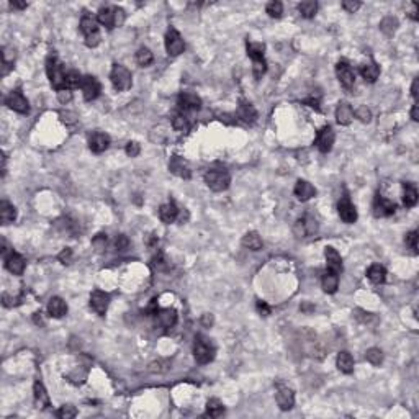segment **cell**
Segmentation results:
<instances>
[{
	"instance_id": "obj_56",
	"label": "cell",
	"mask_w": 419,
	"mask_h": 419,
	"mask_svg": "<svg viewBox=\"0 0 419 419\" xmlns=\"http://www.w3.org/2000/svg\"><path fill=\"white\" fill-rule=\"evenodd\" d=\"M26 2H17V0H12L10 2V7L12 9H18V10H23V9H26Z\"/></svg>"
},
{
	"instance_id": "obj_22",
	"label": "cell",
	"mask_w": 419,
	"mask_h": 419,
	"mask_svg": "<svg viewBox=\"0 0 419 419\" xmlns=\"http://www.w3.org/2000/svg\"><path fill=\"white\" fill-rule=\"evenodd\" d=\"M336 120L342 127H347L354 120V110L347 102H341L336 108Z\"/></svg>"
},
{
	"instance_id": "obj_36",
	"label": "cell",
	"mask_w": 419,
	"mask_h": 419,
	"mask_svg": "<svg viewBox=\"0 0 419 419\" xmlns=\"http://www.w3.org/2000/svg\"><path fill=\"white\" fill-rule=\"evenodd\" d=\"M246 50H247V56L253 61L254 59H262L264 53H265V45L264 43H254V41H247Z\"/></svg>"
},
{
	"instance_id": "obj_28",
	"label": "cell",
	"mask_w": 419,
	"mask_h": 419,
	"mask_svg": "<svg viewBox=\"0 0 419 419\" xmlns=\"http://www.w3.org/2000/svg\"><path fill=\"white\" fill-rule=\"evenodd\" d=\"M48 311L53 318H62L67 313V305L62 298L59 297H53L48 303Z\"/></svg>"
},
{
	"instance_id": "obj_6",
	"label": "cell",
	"mask_w": 419,
	"mask_h": 419,
	"mask_svg": "<svg viewBox=\"0 0 419 419\" xmlns=\"http://www.w3.org/2000/svg\"><path fill=\"white\" fill-rule=\"evenodd\" d=\"M5 105L17 113H28V110H30V105H28V100L25 99L22 90H12L5 97Z\"/></svg>"
},
{
	"instance_id": "obj_40",
	"label": "cell",
	"mask_w": 419,
	"mask_h": 419,
	"mask_svg": "<svg viewBox=\"0 0 419 419\" xmlns=\"http://www.w3.org/2000/svg\"><path fill=\"white\" fill-rule=\"evenodd\" d=\"M80 83H82V75L77 71H69L66 74V89L67 90L77 89V87H80Z\"/></svg>"
},
{
	"instance_id": "obj_16",
	"label": "cell",
	"mask_w": 419,
	"mask_h": 419,
	"mask_svg": "<svg viewBox=\"0 0 419 419\" xmlns=\"http://www.w3.org/2000/svg\"><path fill=\"white\" fill-rule=\"evenodd\" d=\"M275 400L282 411H288L293 408V404H295V395H293V392L288 387L278 385L277 393H275Z\"/></svg>"
},
{
	"instance_id": "obj_47",
	"label": "cell",
	"mask_w": 419,
	"mask_h": 419,
	"mask_svg": "<svg viewBox=\"0 0 419 419\" xmlns=\"http://www.w3.org/2000/svg\"><path fill=\"white\" fill-rule=\"evenodd\" d=\"M417 231H411L406 234V239H404V242H406V246L413 250L414 254H417Z\"/></svg>"
},
{
	"instance_id": "obj_37",
	"label": "cell",
	"mask_w": 419,
	"mask_h": 419,
	"mask_svg": "<svg viewBox=\"0 0 419 419\" xmlns=\"http://www.w3.org/2000/svg\"><path fill=\"white\" fill-rule=\"evenodd\" d=\"M223 413H225V406H223V403L220 400H216V398L208 400V403H206V414L210 417H220Z\"/></svg>"
},
{
	"instance_id": "obj_49",
	"label": "cell",
	"mask_w": 419,
	"mask_h": 419,
	"mask_svg": "<svg viewBox=\"0 0 419 419\" xmlns=\"http://www.w3.org/2000/svg\"><path fill=\"white\" fill-rule=\"evenodd\" d=\"M362 7V4L360 2H357V0H344V2H342V9L344 10H347L349 13H354V12H357L359 9Z\"/></svg>"
},
{
	"instance_id": "obj_43",
	"label": "cell",
	"mask_w": 419,
	"mask_h": 419,
	"mask_svg": "<svg viewBox=\"0 0 419 419\" xmlns=\"http://www.w3.org/2000/svg\"><path fill=\"white\" fill-rule=\"evenodd\" d=\"M396 26H398V20L393 18V17H387V18L382 20L380 30H382L383 33H387V34H392V33H395Z\"/></svg>"
},
{
	"instance_id": "obj_55",
	"label": "cell",
	"mask_w": 419,
	"mask_h": 419,
	"mask_svg": "<svg viewBox=\"0 0 419 419\" xmlns=\"http://www.w3.org/2000/svg\"><path fill=\"white\" fill-rule=\"evenodd\" d=\"M94 244L102 249V247L105 246V244H107V236H105V234H99V236H97L95 239H94Z\"/></svg>"
},
{
	"instance_id": "obj_31",
	"label": "cell",
	"mask_w": 419,
	"mask_h": 419,
	"mask_svg": "<svg viewBox=\"0 0 419 419\" xmlns=\"http://www.w3.org/2000/svg\"><path fill=\"white\" fill-rule=\"evenodd\" d=\"M17 218V210L13 205H10L9 201H2L0 203V221H2V225H10Z\"/></svg>"
},
{
	"instance_id": "obj_58",
	"label": "cell",
	"mask_w": 419,
	"mask_h": 419,
	"mask_svg": "<svg viewBox=\"0 0 419 419\" xmlns=\"http://www.w3.org/2000/svg\"><path fill=\"white\" fill-rule=\"evenodd\" d=\"M203 324H206V326H212L213 324V316H212V314H205V316H203Z\"/></svg>"
},
{
	"instance_id": "obj_2",
	"label": "cell",
	"mask_w": 419,
	"mask_h": 419,
	"mask_svg": "<svg viewBox=\"0 0 419 419\" xmlns=\"http://www.w3.org/2000/svg\"><path fill=\"white\" fill-rule=\"evenodd\" d=\"M205 182L213 192H223L231 184V177L226 169H210L205 174Z\"/></svg>"
},
{
	"instance_id": "obj_32",
	"label": "cell",
	"mask_w": 419,
	"mask_h": 419,
	"mask_svg": "<svg viewBox=\"0 0 419 419\" xmlns=\"http://www.w3.org/2000/svg\"><path fill=\"white\" fill-rule=\"evenodd\" d=\"M367 277H368V280L375 283V285H380L385 282V278H387V270L383 265L380 264H373L372 267H370L367 270Z\"/></svg>"
},
{
	"instance_id": "obj_60",
	"label": "cell",
	"mask_w": 419,
	"mask_h": 419,
	"mask_svg": "<svg viewBox=\"0 0 419 419\" xmlns=\"http://www.w3.org/2000/svg\"><path fill=\"white\" fill-rule=\"evenodd\" d=\"M411 118H413L414 121H417V120H419V115H417V105H414L413 110H411Z\"/></svg>"
},
{
	"instance_id": "obj_15",
	"label": "cell",
	"mask_w": 419,
	"mask_h": 419,
	"mask_svg": "<svg viewBox=\"0 0 419 419\" xmlns=\"http://www.w3.org/2000/svg\"><path fill=\"white\" fill-rule=\"evenodd\" d=\"M334 139H336V135H334V131L331 127H324L318 133V138H316V146L321 152H329L332 149V144H334Z\"/></svg>"
},
{
	"instance_id": "obj_26",
	"label": "cell",
	"mask_w": 419,
	"mask_h": 419,
	"mask_svg": "<svg viewBox=\"0 0 419 419\" xmlns=\"http://www.w3.org/2000/svg\"><path fill=\"white\" fill-rule=\"evenodd\" d=\"M156 316L160 326L164 327H174L177 323V311L172 308H164V310H157Z\"/></svg>"
},
{
	"instance_id": "obj_8",
	"label": "cell",
	"mask_w": 419,
	"mask_h": 419,
	"mask_svg": "<svg viewBox=\"0 0 419 419\" xmlns=\"http://www.w3.org/2000/svg\"><path fill=\"white\" fill-rule=\"evenodd\" d=\"M165 50L169 53V56H179L185 50V43H184L182 36H180V33L177 30H174V28H171L165 34Z\"/></svg>"
},
{
	"instance_id": "obj_34",
	"label": "cell",
	"mask_w": 419,
	"mask_h": 419,
	"mask_svg": "<svg viewBox=\"0 0 419 419\" xmlns=\"http://www.w3.org/2000/svg\"><path fill=\"white\" fill-rule=\"evenodd\" d=\"M242 246L247 247L250 250H259L262 249V237L259 236V233L250 231L247 234H244L242 237Z\"/></svg>"
},
{
	"instance_id": "obj_35",
	"label": "cell",
	"mask_w": 419,
	"mask_h": 419,
	"mask_svg": "<svg viewBox=\"0 0 419 419\" xmlns=\"http://www.w3.org/2000/svg\"><path fill=\"white\" fill-rule=\"evenodd\" d=\"M403 203L406 208H411L417 203V190L414 185L404 184V195H403Z\"/></svg>"
},
{
	"instance_id": "obj_41",
	"label": "cell",
	"mask_w": 419,
	"mask_h": 419,
	"mask_svg": "<svg viewBox=\"0 0 419 419\" xmlns=\"http://www.w3.org/2000/svg\"><path fill=\"white\" fill-rule=\"evenodd\" d=\"M365 357H367V360L372 365H380L382 362H383V352L380 351L379 347H372V349H368V351H367Z\"/></svg>"
},
{
	"instance_id": "obj_38",
	"label": "cell",
	"mask_w": 419,
	"mask_h": 419,
	"mask_svg": "<svg viewBox=\"0 0 419 419\" xmlns=\"http://www.w3.org/2000/svg\"><path fill=\"white\" fill-rule=\"evenodd\" d=\"M298 12L305 18H313L318 12V4L313 2V0H306V2H302L298 5Z\"/></svg>"
},
{
	"instance_id": "obj_23",
	"label": "cell",
	"mask_w": 419,
	"mask_h": 419,
	"mask_svg": "<svg viewBox=\"0 0 419 419\" xmlns=\"http://www.w3.org/2000/svg\"><path fill=\"white\" fill-rule=\"evenodd\" d=\"M324 257H326V262H327V269L339 274V272L342 270V257H341V254L338 253V250L334 247H331V246L326 247L324 249Z\"/></svg>"
},
{
	"instance_id": "obj_52",
	"label": "cell",
	"mask_w": 419,
	"mask_h": 419,
	"mask_svg": "<svg viewBox=\"0 0 419 419\" xmlns=\"http://www.w3.org/2000/svg\"><path fill=\"white\" fill-rule=\"evenodd\" d=\"M124 151H127V154H128L130 157H136V156L139 154V144L135 143V141H133V143H128V144H127V149H124Z\"/></svg>"
},
{
	"instance_id": "obj_1",
	"label": "cell",
	"mask_w": 419,
	"mask_h": 419,
	"mask_svg": "<svg viewBox=\"0 0 419 419\" xmlns=\"http://www.w3.org/2000/svg\"><path fill=\"white\" fill-rule=\"evenodd\" d=\"M46 72L48 77H50L51 86L56 90H62L66 89V72H64V66L61 64V61L56 58V56H50L46 59Z\"/></svg>"
},
{
	"instance_id": "obj_51",
	"label": "cell",
	"mask_w": 419,
	"mask_h": 419,
	"mask_svg": "<svg viewBox=\"0 0 419 419\" xmlns=\"http://www.w3.org/2000/svg\"><path fill=\"white\" fill-rule=\"evenodd\" d=\"M128 246H130V241H128L127 236H123V234L116 236V239H115V247H116L118 250H124Z\"/></svg>"
},
{
	"instance_id": "obj_7",
	"label": "cell",
	"mask_w": 419,
	"mask_h": 419,
	"mask_svg": "<svg viewBox=\"0 0 419 419\" xmlns=\"http://www.w3.org/2000/svg\"><path fill=\"white\" fill-rule=\"evenodd\" d=\"M316 231H318V223L310 215L298 220L295 223V226H293V233L297 234V237H310L313 234H316Z\"/></svg>"
},
{
	"instance_id": "obj_30",
	"label": "cell",
	"mask_w": 419,
	"mask_h": 419,
	"mask_svg": "<svg viewBox=\"0 0 419 419\" xmlns=\"http://www.w3.org/2000/svg\"><path fill=\"white\" fill-rule=\"evenodd\" d=\"M360 74H362V77L365 79V82H375L376 79H379V75H380V66L376 64L375 61H370L368 64H364L360 67Z\"/></svg>"
},
{
	"instance_id": "obj_12",
	"label": "cell",
	"mask_w": 419,
	"mask_h": 419,
	"mask_svg": "<svg viewBox=\"0 0 419 419\" xmlns=\"http://www.w3.org/2000/svg\"><path fill=\"white\" fill-rule=\"evenodd\" d=\"M169 171L174 174V176L177 177H182V179H190L192 177V171H190V165L188 162L180 156H172L171 160H169Z\"/></svg>"
},
{
	"instance_id": "obj_59",
	"label": "cell",
	"mask_w": 419,
	"mask_h": 419,
	"mask_svg": "<svg viewBox=\"0 0 419 419\" xmlns=\"http://www.w3.org/2000/svg\"><path fill=\"white\" fill-rule=\"evenodd\" d=\"M5 174H7V157L2 152V177H5Z\"/></svg>"
},
{
	"instance_id": "obj_42",
	"label": "cell",
	"mask_w": 419,
	"mask_h": 419,
	"mask_svg": "<svg viewBox=\"0 0 419 419\" xmlns=\"http://www.w3.org/2000/svg\"><path fill=\"white\" fill-rule=\"evenodd\" d=\"M172 127H174V130L184 133V131H188V130H190V121H188L187 116H184V115H177V116L172 120Z\"/></svg>"
},
{
	"instance_id": "obj_45",
	"label": "cell",
	"mask_w": 419,
	"mask_h": 419,
	"mask_svg": "<svg viewBox=\"0 0 419 419\" xmlns=\"http://www.w3.org/2000/svg\"><path fill=\"white\" fill-rule=\"evenodd\" d=\"M58 417L61 419H71V417H75L77 416V409H75L74 406H71V404H64V406H61L58 409Z\"/></svg>"
},
{
	"instance_id": "obj_57",
	"label": "cell",
	"mask_w": 419,
	"mask_h": 419,
	"mask_svg": "<svg viewBox=\"0 0 419 419\" xmlns=\"http://www.w3.org/2000/svg\"><path fill=\"white\" fill-rule=\"evenodd\" d=\"M411 95H413L414 99H417V79L413 80V86H411Z\"/></svg>"
},
{
	"instance_id": "obj_4",
	"label": "cell",
	"mask_w": 419,
	"mask_h": 419,
	"mask_svg": "<svg viewBox=\"0 0 419 419\" xmlns=\"http://www.w3.org/2000/svg\"><path fill=\"white\" fill-rule=\"evenodd\" d=\"M110 80L118 92H124V90L131 89V86H133L131 72L121 64L113 66V69H111V72H110Z\"/></svg>"
},
{
	"instance_id": "obj_54",
	"label": "cell",
	"mask_w": 419,
	"mask_h": 419,
	"mask_svg": "<svg viewBox=\"0 0 419 419\" xmlns=\"http://www.w3.org/2000/svg\"><path fill=\"white\" fill-rule=\"evenodd\" d=\"M71 256H72L71 249H64V250H62V253L59 254V261H61L62 264H69V261H71Z\"/></svg>"
},
{
	"instance_id": "obj_13",
	"label": "cell",
	"mask_w": 419,
	"mask_h": 419,
	"mask_svg": "<svg viewBox=\"0 0 419 419\" xmlns=\"http://www.w3.org/2000/svg\"><path fill=\"white\" fill-rule=\"evenodd\" d=\"M338 212L341 220L347 223V225H352V223L357 221V210L352 205V201L349 200V197H344L338 205Z\"/></svg>"
},
{
	"instance_id": "obj_27",
	"label": "cell",
	"mask_w": 419,
	"mask_h": 419,
	"mask_svg": "<svg viewBox=\"0 0 419 419\" xmlns=\"http://www.w3.org/2000/svg\"><path fill=\"white\" fill-rule=\"evenodd\" d=\"M177 216H179V208L174 201H169V203H165L159 208V218L164 223H167V225H171V223L176 221Z\"/></svg>"
},
{
	"instance_id": "obj_29",
	"label": "cell",
	"mask_w": 419,
	"mask_h": 419,
	"mask_svg": "<svg viewBox=\"0 0 419 419\" xmlns=\"http://www.w3.org/2000/svg\"><path fill=\"white\" fill-rule=\"evenodd\" d=\"M33 392H34V400H36L38 408H43V409H45V408L50 406V395H48L45 385H43V383H41L39 380L34 382Z\"/></svg>"
},
{
	"instance_id": "obj_50",
	"label": "cell",
	"mask_w": 419,
	"mask_h": 419,
	"mask_svg": "<svg viewBox=\"0 0 419 419\" xmlns=\"http://www.w3.org/2000/svg\"><path fill=\"white\" fill-rule=\"evenodd\" d=\"M58 100L61 103H69L72 100V92L67 89H62V90H58Z\"/></svg>"
},
{
	"instance_id": "obj_48",
	"label": "cell",
	"mask_w": 419,
	"mask_h": 419,
	"mask_svg": "<svg viewBox=\"0 0 419 419\" xmlns=\"http://www.w3.org/2000/svg\"><path fill=\"white\" fill-rule=\"evenodd\" d=\"M354 115L357 116L362 123H370V120H372V113H370V110L367 107H359Z\"/></svg>"
},
{
	"instance_id": "obj_3",
	"label": "cell",
	"mask_w": 419,
	"mask_h": 419,
	"mask_svg": "<svg viewBox=\"0 0 419 419\" xmlns=\"http://www.w3.org/2000/svg\"><path fill=\"white\" fill-rule=\"evenodd\" d=\"M80 31L86 36V45L89 48H95L100 45V31L95 18H92L90 15H83L80 20Z\"/></svg>"
},
{
	"instance_id": "obj_19",
	"label": "cell",
	"mask_w": 419,
	"mask_h": 419,
	"mask_svg": "<svg viewBox=\"0 0 419 419\" xmlns=\"http://www.w3.org/2000/svg\"><path fill=\"white\" fill-rule=\"evenodd\" d=\"M5 267L12 272L13 275H22L25 272V259L17 253H9L5 256Z\"/></svg>"
},
{
	"instance_id": "obj_39",
	"label": "cell",
	"mask_w": 419,
	"mask_h": 419,
	"mask_svg": "<svg viewBox=\"0 0 419 419\" xmlns=\"http://www.w3.org/2000/svg\"><path fill=\"white\" fill-rule=\"evenodd\" d=\"M152 59H154V56H152L151 50H148V48H139L138 53H136V61H138V64L139 66H149Z\"/></svg>"
},
{
	"instance_id": "obj_53",
	"label": "cell",
	"mask_w": 419,
	"mask_h": 419,
	"mask_svg": "<svg viewBox=\"0 0 419 419\" xmlns=\"http://www.w3.org/2000/svg\"><path fill=\"white\" fill-rule=\"evenodd\" d=\"M257 310H259V313H262L264 316H269L270 314V308L267 306V303L261 302V300H257Z\"/></svg>"
},
{
	"instance_id": "obj_46",
	"label": "cell",
	"mask_w": 419,
	"mask_h": 419,
	"mask_svg": "<svg viewBox=\"0 0 419 419\" xmlns=\"http://www.w3.org/2000/svg\"><path fill=\"white\" fill-rule=\"evenodd\" d=\"M267 13H269V17L272 18H280L282 17V13H283V5L280 2H270L267 4Z\"/></svg>"
},
{
	"instance_id": "obj_18",
	"label": "cell",
	"mask_w": 419,
	"mask_h": 419,
	"mask_svg": "<svg viewBox=\"0 0 419 419\" xmlns=\"http://www.w3.org/2000/svg\"><path fill=\"white\" fill-rule=\"evenodd\" d=\"M179 107L180 110L184 111H195V110H200L201 107V99L197 95V94H192V92H184L179 95Z\"/></svg>"
},
{
	"instance_id": "obj_21",
	"label": "cell",
	"mask_w": 419,
	"mask_h": 419,
	"mask_svg": "<svg viewBox=\"0 0 419 419\" xmlns=\"http://www.w3.org/2000/svg\"><path fill=\"white\" fill-rule=\"evenodd\" d=\"M293 192H295L297 198L300 201H308L316 195V188H314L310 182H306V180H298Z\"/></svg>"
},
{
	"instance_id": "obj_17",
	"label": "cell",
	"mask_w": 419,
	"mask_h": 419,
	"mask_svg": "<svg viewBox=\"0 0 419 419\" xmlns=\"http://www.w3.org/2000/svg\"><path fill=\"white\" fill-rule=\"evenodd\" d=\"M108 146H110V136L107 135V133L97 131L89 139V148L92 152H95V154H100V152L107 151Z\"/></svg>"
},
{
	"instance_id": "obj_5",
	"label": "cell",
	"mask_w": 419,
	"mask_h": 419,
	"mask_svg": "<svg viewBox=\"0 0 419 419\" xmlns=\"http://www.w3.org/2000/svg\"><path fill=\"white\" fill-rule=\"evenodd\" d=\"M193 354H195V360L198 364H208V362H212L215 359V347L208 339L198 336L195 339Z\"/></svg>"
},
{
	"instance_id": "obj_11",
	"label": "cell",
	"mask_w": 419,
	"mask_h": 419,
	"mask_svg": "<svg viewBox=\"0 0 419 419\" xmlns=\"http://www.w3.org/2000/svg\"><path fill=\"white\" fill-rule=\"evenodd\" d=\"M108 305H110V295L108 293H105L102 290H95L92 291V295H90V306H92V310L103 316L105 313L108 310Z\"/></svg>"
},
{
	"instance_id": "obj_33",
	"label": "cell",
	"mask_w": 419,
	"mask_h": 419,
	"mask_svg": "<svg viewBox=\"0 0 419 419\" xmlns=\"http://www.w3.org/2000/svg\"><path fill=\"white\" fill-rule=\"evenodd\" d=\"M336 364H338V368L341 370L342 373H352V370H354V359H352V355L349 354L347 351H342L338 354V360H336Z\"/></svg>"
},
{
	"instance_id": "obj_44",
	"label": "cell",
	"mask_w": 419,
	"mask_h": 419,
	"mask_svg": "<svg viewBox=\"0 0 419 419\" xmlns=\"http://www.w3.org/2000/svg\"><path fill=\"white\" fill-rule=\"evenodd\" d=\"M265 71H267V64H265V59H254L253 61V74H254V77L259 80L262 79V75L265 74Z\"/></svg>"
},
{
	"instance_id": "obj_25",
	"label": "cell",
	"mask_w": 419,
	"mask_h": 419,
	"mask_svg": "<svg viewBox=\"0 0 419 419\" xmlns=\"http://www.w3.org/2000/svg\"><path fill=\"white\" fill-rule=\"evenodd\" d=\"M236 116L241 118V120L246 121V123H254V121L257 120V111H256V108H254L249 102L241 100L239 107H237V113H236Z\"/></svg>"
},
{
	"instance_id": "obj_14",
	"label": "cell",
	"mask_w": 419,
	"mask_h": 419,
	"mask_svg": "<svg viewBox=\"0 0 419 419\" xmlns=\"http://www.w3.org/2000/svg\"><path fill=\"white\" fill-rule=\"evenodd\" d=\"M396 212V205L393 201H390L387 198L376 195L373 200V215L376 218H385V216H392Z\"/></svg>"
},
{
	"instance_id": "obj_9",
	"label": "cell",
	"mask_w": 419,
	"mask_h": 419,
	"mask_svg": "<svg viewBox=\"0 0 419 419\" xmlns=\"http://www.w3.org/2000/svg\"><path fill=\"white\" fill-rule=\"evenodd\" d=\"M80 89H82L83 99H86L87 102L95 100L97 97L100 95V90H102L100 82L97 80V77H94V75H86V77H82Z\"/></svg>"
},
{
	"instance_id": "obj_24",
	"label": "cell",
	"mask_w": 419,
	"mask_h": 419,
	"mask_svg": "<svg viewBox=\"0 0 419 419\" xmlns=\"http://www.w3.org/2000/svg\"><path fill=\"white\" fill-rule=\"evenodd\" d=\"M321 285H323V290L326 293H336L339 288V274L327 269L323 274V278H321Z\"/></svg>"
},
{
	"instance_id": "obj_20",
	"label": "cell",
	"mask_w": 419,
	"mask_h": 419,
	"mask_svg": "<svg viewBox=\"0 0 419 419\" xmlns=\"http://www.w3.org/2000/svg\"><path fill=\"white\" fill-rule=\"evenodd\" d=\"M97 22L100 25L107 26L108 30L116 26V12L115 7H103V9L99 10V15H97Z\"/></svg>"
},
{
	"instance_id": "obj_10",
	"label": "cell",
	"mask_w": 419,
	"mask_h": 419,
	"mask_svg": "<svg viewBox=\"0 0 419 419\" xmlns=\"http://www.w3.org/2000/svg\"><path fill=\"white\" fill-rule=\"evenodd\" d=\"M336 74H338V79L341 82V86L344 89H352L354 83H355V74L352 71V67L347 64L346 61H341L338 62L336 66Z\"/></svg>"
}]
</instances>
